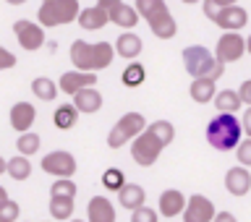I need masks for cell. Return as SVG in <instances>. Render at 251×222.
<instances>
[{"label":"cell","mask_w":251,"mask_h":222,"mask_svg":"<svg viewBox=\"0 0 251 222\" xmlns=\"http://www.w3.org/2000/svg\"><path fill=\"white\" fill-rule=\"evenodd\" d=\"M50 196H66V199H76V183L71 178H55L50 186Z\"/></svg>","instance_id":"obj_33"},{"label":"cell","mask_w":251,"mask_h":222,"mask_svg":"<svg viewBox=\"0 0 251 222\" xmlns=\"http://www.w3.org/2000/svg\"><path fill=\"white\" fill-rule=\"evenodd\" d=\"M183 66L188 71V76H209L217 78L225 74V63L215 58V52H209L201 45H191L183 50Z\"/></svg>","instance_id":"obj_3"},{"label":"cell","mask_w":251,"mask_h":222,"mask_svg":"<svg viewBox=\"0 0 251 222\" xmlns=\"http://www.w3.org/2000/svg\"><path fill=\"white\" fill-rule=\"evenodd\" d=\"M180 215H183L186 222H209L215 217V204H212L207 196L194 194V196H188V201H186V207Z\"/></svg>","instance_id":"obj_11"},{"label":"cell","mask_w":251,"mask_h":222,"mask_svg":"<svg viewBox=\"0 0 251 222\" xmlns=\"http://www.w3.org/2000/svg\"><path fill=\"white\" fill-rule=\"evenodd\" d=\"M16 66V55L11 50H5V47H0V71H8Z\"/></svg>","instance_id":"obj_38"},{"label":"cell","mask_w":251,"mask_h":222,"mask_svg":"<svg viewBox=\"0 0 251 222\" xmlns=\"http://www.w3.org/2000/svg\"><path fill=\"white\" fill-rule=\"evenodd\" d=\"M97 84V76H94V71H68V74H63L60 76V81H58V89L63 92V94H74L78 92V89H84V86H94Z\"/></svg>","instance_id":"obj_12"},{"label":"cell","mask_w":251,"mask_h":222,"mask_svg":"<svg viewBox=\"0 0 251 222\" xmlns=\"http://www.w3.org/2000/svg\"><path fill=\"white\" fill-rule=\"evenodd\" d=\"M144 78H147V68L141 66L139 60H131L128 66L123 68V74H121V81H123V86H128V89L141 86V84H144Z\"/></svg>","instance_id":"obj_28"},{"label":"cell","mask_w":251,"mask_h":222,"mask_svg":"<svg viewBox=\"0 0 251 222\" xmlns=\"http://www.w3.org/2000/svg\"><path fill=\"white\" fill-rule=\"evenodd\" d=\"M241 133H243V128H241V121L235 118V113H217L207 123V141L217 152L235 149V144L241 141Z\"/></svg>","instance_id":"obj_2"},{"label":"cell","mask_w":251,"mask_h":222,"mask_svg":"<svg viewBox=\"0 0 251 222\" xmlns=\"http://www.w3.org/2000/svg\"><path fill=\"white\" fill-rule=\"evenodd\" d=\"M3 199H8V191H5L3 186H0V201H3Z\"/></svg>","instance_id":"obj_45"},{"label":"cell","mask_w":251,"mask_h":222,"mask_svg":"<svg viewBox=\"0 0 251 222\" xmlns=\"http://www.w3.org/2000/svg\"><path fill=\"white\" fill-rule=\"evenodd\" d=\"M115 60V47L110 42H84L76 39L71 45V63L78 71H102Z\"/></svg>","instance_id":"obj_1"},{"label":"cell","mask_w":251,"mask_h":222,"mask_svg":"<svg viewBox=\"0 0 251 222\" xmlns=\"http://www.w3.org/2000/svg\"><path fill=\"white\" fill-rule=\"evenodd\" d=\"M126 183V175H123V170H118V168H107L105 173H102V186L110 188V191H118Z\"/></svg>","instance_id":"obj_34"},{"label":"cell","mask_w":251,"mask_h":222,"mask_svg":"<svg viewBox=\"0 0 251 222\" xmlns=\"http://www.w3.org/2000/svg\"><path fill=\"white\" fill-rule=\"evenodd\" d=\"M147 128L152 131V133L162 141L165 147H170L173 141H176V125H173L170 121H154V123H149Z\"/></svg>","instance_id":"obj_30"},{"label":"cell","mask_w":251,"mask_h":222,"mask_svg":"<svg viewBox=\"0 0 251 222\" xmlns=\"http://www.w3.org/2000/svg\"><path fill=\"white\" fill-rule=\"evenodd\" d=\"M42 173H47V175L52 178H74L76 175V157L71 152H63V149H55V152L45 154L42 157Z\"/></svg>","instance_id":"obj_7"},{"label":"cell","mask_w":251,"mask_h":222,"mask_svg":"<svg viewBox=\"0 0 251 222\" xmlns=\"http://www.w3.org/2000/svg\"><path fill=\"white\" fill-rule=\"evenodd\" d=\"M5 173L11 175L13 180H26L31 175V162L26 154H16L11 160H5Z\"/></svg>","instance_id":"obj_25"},{"label":"cell","mask_w":251,"mask_h":222,"mask_svg":"<svg viewBox=\"0 0 251 222\" xmlns=\"http://www.w3.org/2000/svg\"><path fill=\"white\" fill-rule=\"evenodd\" d=\"M131 212H133V215H131V222H157V220H160V212L149 209L147 204H141V207L131 209Z\"/></svg>","instance_id":"obj_36"},{"label":"cell","mask_w":251,"mask_h":222,"mask_svg":"<svg viewBox=\"0 0 251 222\" xmlns=\"http://www.w3.org/2000/svg\"><path fill=\"white\" fill-rule=\"evenodd\" d=\"M136 13L141 16L144 21H149L152 16H157L160 11H168V3L165 0H136Z\"/></svg>","instance_id":"obj_32"},{"label":"cell","mask_w":251,"mask_h":222,"mask_svg":"<svg viewBox=\"0 0 251 222\" xmlns=\"http://www.w3.org/2000/svg\"><path fill=\"white\" fill-rule=\"evenodd\" d=\"M183 207H186V196L178 188H168V191L160 194V217L176 220V217H180Z\"/></svg>","instance_id":"obj_16"},{"label":"cell","mask_w":251,"mask_h":222,"mask_svg":"<svg viewBox=\"0 0 251 222\" xmlns=\"http://www.w3.org/2000/svg\"><path fill=\"white\" fill-rule=\"evenodd\" d=\"M39 139L37 133H31V131H21L19 133V141H16V149H19V154H26V157H31V154H37L39 152Z\"/></svg>","instance_id":"obj_31"},{"label":"cell","mask_w":251,"mask_h":222,"mask_svg":"<svg viewBox=\"0 0 251 222\" xmlns=\"http://www.w3.org/2000/svg\"><path fill=\"white\" fill-rule=\"evenodd\" d=\"M86 220L89 222H113L115 220V207L105 196H92L89 207H86Z\"/></svg>","instance_id":"obj_21"},{"label":"cell","mask_w":251,"mask_h":222,"mask_svg":"<svg viewBox=\"0 0 251 222\" xmlns=\"http://www.w3.org/2000/svg\"><path fill=\"white\" fill-rule=\"evenodd\" d=\"M19 215H21L19 201H13V199H3V201H0V222H16Z\"/></svg>","instance_id":"obj_35"},{"label":"cell","mask_w":251,"mask_h":222,"mask_svg":"<svg viewBox=\"0 0 251 222\" xmlns=\"http://www.w3.org/2000/svg\"><path fill=\"white\" fill-rule=\"evenodd\" d=\"M13 34H16V42L21 45V50H26V52H34L45 45V26H39L34 21H26V19L16 21Z\"/></svg>","instance_id":"obj_8"},{"label":"cell","mask_w":251,"mask_h":222,"mask_svg":"<svg viewBox=\"0 0 251 222\" xmlns=\"http://www.w3.org/2000/svg\"><path fill=\"white\" fill-rule=\"evenodd\" d=\"M115 3H121V0H97V5H102V8H110V5H115Z\"/></svg>","instance_id":"obj_42"},{"label":"cell","mask_w":251,"mask_h":222,"mask_svg":"<svg viewBox=\"0 0 251 222\" xmlns=\"http://www.w3.org/2000/svg\"><path fill=\"white\" fill-rule=\"evenodd\" d=\"M50 217L52 220H71L74 217V199H66V196H50Z\"/></svg>","instance_id":"obj_29"},{"label":"cell","mask_w":251,"mask_h":222,"mask_svg":"<svg viewBox=\"0 0 251 222\" xmlns=\"http://www.w3.org/2000/svg\"><path fill=\"white\" fill-rule=\"evenodd\" d=\"M144 125H147V121H144V115H141V113H126V115H121V121L113 125V131H110V136H107V147L110 149H121L126 141H131L136 133L144 131Z\"/></svg>","instance_id":"obj_6"},{"label":"cell","mask_w":251,"mask_h":222,"mask_svg":"<svg viewBox=\"0 0 251 222\" xmlns=\"http://www.w3.org/2000/svg\"><path fill=\"white\" fill-rule=\"evenodd\" d=\"M78 11V0H42L37 11V24L45 29H52V26H63V24H71L76 21Z\"/></svg>","instance_id":"obj_4"},{"label":"cell","mask_w":251,"mask_h":222,"mask_svg":"<svg viewBox=\"0 0 251 222\" xmlns=\"http://www.w3.org/2000/svg\"><path fill=\"white\" fill-rule=\"evenodd\" d=\"M246 50H249V52H251V37H249V39H246Z\"/></svg>","instance_id":"obj_48"},{"label":"cell","mask_w":251,"mask_h":222,"mask_svg":"<svg viewBox=\"0 0 251 222\" xmlns=\"http://www.w3.org/2000/svg\"><path fill=\"white\" fill-rule=\"evenodd\" d=\"M113 47H115V55H118V58L133 60V58H139V55H141V47H144V45H141V37H139V34H133L131 29H128V31L123 29V34L115 39Z\"/></svg>","instance_id":"obj_20"},{"label":"cell","mask_w":251,"mask_h":222,"mask_svg":"<svg viewBox=\"0 0 251 222\" xmlns=\"http://www.w3.org/2000/svg\"><path fill=\"white\" fill-rule=\"evenodd\" d=\"M76 21H78V26H81L84 31H97V29L105 26V24H110V19H107V8H102V5L84 8V11H78Z\"/></svg>","instance_id":"obj_18"},{"label":"cell","mask_w":251,"mask_h":222,"mask_svg":"<svg viewBox=\"0 0 251 222\" xmlns=\"http://www.w3.org/2000/svg\"><path fill=\"white\" fill-rule=\"evenodd\" d=\"M102 94L94 89V86H84V89H78L74 94V107L78 110V115H94V113H100V107H102Z\"/></svg>","instance_id":"obj_15"},{"label":"cell","mask_w":251,"mask_h":222,"mask_svg":"<svg viewBox=\"0 0 251 222\" xmlns=\"http://www.w3.org/2000/svg\"><path fill=\"white\" fill-rule=\"evenodd\" d=\"M11 125H13V131H29L31 125H34V121H37V110H34V105L31 102H16V105L11 107Z\"/></svg>","instance_id":"obj_17"},{"label":"cell","mask_w":251,"mask_h":222,"mask_svg":"<svg viewBox=\"0 0 251 222\" xmlns=\"http://www.w3.org/2000/svg\"><path fill=\"white\" fill-rule=\"evenodd\" d=\"M76 121H78V110L74 107V102L71 105H60L52 115V123L58 131H71L76 125Z\"/></svg>","instance_id":"obj_26"},{"label":"cell","mask_w":251,"mask_h":222,"mask_svg":"<svg viewBox=\"0 0 251 222\" xmlns=\"http://www.w3.org/2000/svg\"><path fill=\"white\" fill-rule=\"evenodd\" d=\"M107 19H110V24H115V26H121V29H133L141 21V16L136 13L133 5H128V3L121 0V3L107 8Z\"/></svg>","instance_id":"obj_14"},{"label":"cell","mask_w":251,"mask_h":222,"mask_svg":"<svg viewBox=\"0 0 251 222\" xmlns=\"http://www.w3.org/2000/svg\"><path fill=\"white\" fill-rule=\"evenodd\" d=\"M115 194H118V201L123 204V209H136V207H141V204L147 201L144 188L136 186V183H123Z\"/></svg>","instance_id":"obj_23"},{"label":"cell","mask_w":251,"mask_h":222,"mask_svg":"<svg viewBox=\"0 0 251 222\" xmlns=\"http://www.w3.org/2000/svg\"><path fill=\"white\" fill-rule=\"evenodd\" d=\"M180 3H186V5H196V3H201V0H180Z\"/></svg>","instance_id":"obj_46"},{"label":"cell","mask_w":251,"mask_h":222,"mask_svg":"<svg viewBox=\"0 0 251 222\" xmlns=\"http://www.w3.org/2000/svg\"><path fill=\"white\" fill-rule=\"evenodd\" d=\"M212 102H215L217 113H238L241 105H243L241 97H238V92H233V89L215 92V97H212Z\"/></svg>","instance_id":"obj_24"},{"label":"cell","mask_w":251,"mask_h":222,"mask_svg":"<svg viewBox=\"0 0 251 222\" xmlns=\"http://www.w3.org/2000/svg\"><path fill=\"white\" fill-rule=\"evenodd\" d=\"M225 188L230 196H246L251 191V173L243 165H235L225 173Z\"/></svg>","instance_id":"obj_13"},{"label":"cell","mask_w":251,"mask_h":222,"mask_svg":"<svg viewBox=\"0 0 251 222\" xmlns=\"http://www.w3.org/2000/svg\"><path fill=\"white\" fill-rule=\"evenodd\" d=\"M8 5H21V3H26V0H5Z\"/></svg>","instance_id":"obj_44"},{"label":"cell","mask_w":251,"mask_h":222,"mask_svg":"<svg viewBox=\"0 0 251 222\" xmlns=\"http://www.w3.org/2000/svg\"><path fill=\"white\" fill-rule=\"evenodd\" d=\"M162 149H165V144L147 128V125H144V131L131 139V157L136 165H141V168H152V165L160 160Z\"/></svg>","instance_id":"obj_5"},{"label":"cell","mask_w":251,"mask_h":222,"mask_svg":"<svg viewBox=\"0 0 251 222\" xmlns=\"http://www.w3.org/2000/svg\"><path fill=\"white\" fill-rule=\"evenodd\" d=\"M188 92H191V99L199 102V105H207V102L215 97V78L209 76H194L191 86H188Z\"/></svg>","instance_id":"obj_22"},{"label":"cell","mask_w":251,"mask_h":222,"mask_svg":"<svg viewBox=\"0 0 251 222\" xmlns=\"http://www.w3.org/2000/svg\"><path fill=\"white\" fill-rule=\"evenodd\" d=\"M147 24H149V29H152V34L160 37V39H173L178 34V24H176V19H173L170 8L168 11H160L157 16H152Z\"/></svg>","instance_id":"obj_19"},{"label":"cell","mask_w":251,"mask_h":222,"mask_svg":"<svg viewBox=\"0 0 251 222\" xmlns=\"http://www.w3.org/2000/svg\"><path fill=\"white\" fill-rule=\"evenodd\" d=\"M235 160H238L243 168H251V136L246 141H238V144H235Z\"/></svg>","instance_id":"obj_37"},{"label":"cell","mask_w":251,"mask_h":222,"mask_svg":"<svg viewBox=\"0 0 251 222\" xmlns=\"http://www.w3.org/2000/svg\"><path fill=\"white\" fill-rule=\"evenodd\" d=\"M209 21L217 24L223 31H241V29L249 24V13H246V8H241L238 3H233V5H220Z\"/></svg>","instance_id":"obj_9"},{"label":"cell","mask_w":251,"mask_h":222,"mask_svg":"<svg viewBox=\"0 0 251 222\" xmlns=\"http://www.w3.org/2000/svg\"><path fill=\"white\" fill-rule=\"evenodd\" d=\"M212 220H220V222H233V220H235V215H233V212H220V215H215Z\"/></svg>","instance_id":"obj_41"},{"label":"cell","mask_w":251,"mask_h":222,"mask_svg":"<svg viewBox=\"0 0 251 222\" xmlns=\"http://www.w3.org/2000/svg\"><path fill=\"white\" fill-rule=\"evenodd\" d=\"M3 173H5V160L0 157V175H3Z\"/></svg>","instance_id":"obj_47"},{"label":"cell","mask_w":251,"mask_h":222,"mask_svg":"<svg viewBox=\"0 0 251 222\" xmlns=\"http://www.w3.org/2000/svg\"><path fill=\"white\" fill-rule=\"evenodd\" d=\"M31 94H34L37 99H42V102H52L55 97H58V84H55L52 78H47V76H37L34 81H31Z\"/></svg>","instance_id":"obj_27"},{"label":"cell","mask_w":251,"mask_h":222,"mask_svg":"<svg viewBox=\"0 0 251 222\" xmlns=\"http://www.w3.org/2000/svg\"><path fill=\"white\" fill-rule=\"evenodd\" d=\"M243 52H246V39H243L238 31H225V34L217 39V47H215L217 60L235 63V60L243 58Z\"/></svg>","instance_id":"obj_10"},{"label":"cell","mask_w":251,"mask_h":222,"mask_svg":"<svg viewBox=\"0 0 251 222\" xmlns=\"http://www.w3.org/2000/svg\"><path fill=\"white\" fill-rule=\"evenodd\" d=\"M212 3L220 8V5H233V3H238V0H212Z\"/></svg>","instance_id":"obj_43"},{"label":"cell","mask_w":251,"mask_h":222,"mask_svg":"<svg viewBox=\"0 0 251 222\" xmlns=\"http://www.w3.org/2000/svg\"><path fill=\"white\" fill-rule=\"evenodd\" d=\"M238 97L243 105H251V78H246V81L241 84V89H238Z\"/></svg>","instance_id":"obj_39"},{"label":"cell","mask_w":251,"mask_h":222,"mask_svg":"<svg viewBox=\"0 0 251 222\" xmlns=\"http://www.w3.org/2000/svg\"><path fill=\"white\" fill-rule=\"evenodd\" d=\"M241 128L246 131V136H251V105H249L246 113H243V118H241Z\"/></svg>","instance_id":"obj_40"}]
</instances>
